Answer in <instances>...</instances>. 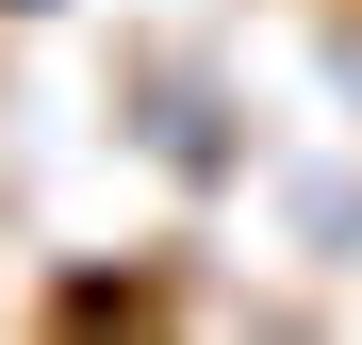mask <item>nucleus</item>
Segmentation results:
<instances>
[{"instance_id": "f257e3e1", "label": "nucleus", "mask_w": 362, "mask_h": 345, "mask_svg": "<svg viewBox=\"0 0 362 345\" xmlns=\"http://www.w3.org/2000/svg\"><path fill=\"white\" fill-rule=\"evenodd\" d=\"M346 83H362V33H346Z\"/></svg>"}]
</instances>
